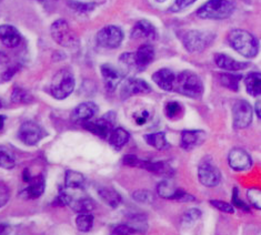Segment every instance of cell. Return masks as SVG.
I'll return each mask as SVG.
<instances>
[{
	"label": "cell",
	"instance_id": "obj_1",
	"mask_svg": "<svg viewBox=\"0 0 261 235\" xmlns=\"http://www.w3.org/2000/svg\"><path fill=\"white\" fill-rule=\"evenodd\" d=\"M228 41L236 51L246 58H254L258 53L259 46L254 37L242 29H233L228 34Z\"/></svg>",
	"mask_w": 261,
	"mask_h": 235
},
{
	"label": "cell",
	"instance_id": "obj_2",
	"mask_svg": "<svg viewBox=\"0 0 261 235\" xmlns=\"http://www.w3.org/2000/svg\"><path fill=\"white\" fill-rule=\"evenodd\" d=\"M234 8V0H209L199 8L197 15L201 19L222 20L231 16Z\"/></svg>",
	"mask_w": 261,
	"mask_h": 235
},
{
	"label": "cell",
	"instance_id": "obj_3",
	"mask_svg": "<svg viewBox=\"0 0 261 235\" xmlns=\"http://www.w3.org/2000/svg\"><path fill=\"white\" fill-rule=\"evenodd\" d=\"M178 94L194 99L201 98L203 94V85L200 78L191 71H184L176 77L175 89Z\"/></svg>",
	"mask_w": 261,
	"mask_h": 235
},
{
	"label": "cell",
	"instance_id": "obj_4",
	"mask_svg": "<svg viewBox=\"0 0 261 235\" xmlns=\"http://www.w3.org/2000/svg\"><path fill=\"white\" fill-rule=\"evenodd\" d=\"M50 33L53 39L60 45L61 47L67 49H77L79 46V38L73 32L66 20L59 19L55 21L51 26Z\"/></svg>",
	"mask_w": 261,
	"mask_h": 235
},
{
	"label": "cell",
	"instance_id": "obj_5",
	"mask_svg": "<svg viewBox=\"0 0 261 235\" xmlns=\"http://www.w3.org/2000/svg\"><path fill=\"white\" fill-rule=\"evenodd\" d=\"M74 77L70 71L60 70L54 76L50 83V94L58 100L69 97L74 89Z\"/></svg>",
	"mask_w": 261,
	"mask_h": 235
},
{
	"label": "cell",
	"instance_id": "obj_6",
	"mask_svg": "<svg viewBox=\"0 0 261 235\" xmlns=\"http://www.w3.org/2000/svg\"><path fill=\"white\" fill-rule=\"evenodd\" d=\"M214 40V35L210 33L190 30L182 36V42L185 48L191 53H198L203 51L204 49Z\"/></svg>",
	"mask_w": 261,
	"mask_h": 235
},
{
	"label": "cell",
	"instance_id": "obj_7",
	"mask_svg": "<svg viewBox=\"0 0 261 235\" xmlns=\"http://www.w3.org/2000/svg\"><path fill=\"white\" fill-rule=\"evenodd\" d=\"M122 162L125 165L145 169L151 173H156V174L166 175L171 173V169L165 162H163V161H159V162H151V161L141 160L139 158H137L136 156H133V154H127V156L123 157Z\"/></svg>",
	"mask_w": 261,
	"mask_h": 235
},
{
	"label": "cell",
	"instance_id": "obj_8",
	"mask_svg": "<svg viewBox=\"0 0 261 235\" xmlns=\"http://www.w3.org/2000/svg\"><path fill=\"white\" fill-rule=\"evenodd\" d=\"M233 127L237 129L248 128L252 122L253 109L251 104L246 100H238L232 108Z\"/></svg>",
	"mask_w": 261,
	"mask_h": 235
},
{
	"label": "cell",
	"instance_id": "obj_9",
	"mask_svg": "<svg viewBox=\"0 0 261 235\" xmlns=\"http://www.w3.org/2000/svg\"><path fill=\"white\" fill-rule=\"evenodd\" d=\"M123 40V33L116 26H107L102 28L97 35L98 45L102 48L116 49L121 45Z\"/></svg>",
	"mask_w": 261,
	"mask_h": 235
},
{
	"label": "cell",
	"instance_id": "obj_10",
	"mask_svg": "<svg viewBox=\"0 0 261 235\" xmlns=\"http://www.w3.org/2000/svg\"><path fill=\"white\" fill-rule=\"evenodd\" d=\"M43 137H45V131L40 126L33 121L23 122L19 128V132H18V138L27 145L37 144Z\"/></svg>",
	"mask_w": 261,
	"mask_h": 235
},
{
	"label": "cell",
	"instance_id": "obj_11",
	"mask_svg": "<svg viewBox=\"0 0 261 235\" xmlns=\"http://www.w3.org/2000/svg\"><path fill=\"white\" fill-rule=\"evenodd\" d=\"M157 193L163 199L177 201H194V196L189 195L184 190L179 189L171 180H164L157 187Z\"/></svg>",
	"mask_w": 261,
	"mask_h": 235
},
{
	"label": "cell",
	"instance_id": "obj_12",
	"mask_svg": "<svg viewBox=\"0 0 261 235\" xmlns=\"http://www.w3.org/2000/svg\"><path fill=\"white\" fill-rule=\"evenodd\" d=\"M198 178L199 181L208 188L217 187L221 181V174L218 168L207 162H203L199 166Z\"/></svg>",
	"mask_w": 261,
	"mask_h": 235
},
{
	"label": "cell",
	"instance_id": "obj_13",
	"mask_svg": "<svg viewBox=\"0 0 261 235\" xmlns=\"http://www.w3.org/2000/svg\"><path fill=\"white\" fill-rule=\"evenodd\" d=\"M230 168L234 171H247L251 168L252 160L249 154L242 149H233L228 156Z\"/></svg>",
	"mask_w": 261,
	"mask_h": 235
},
{
	"label": "cell",
	"instance_id": "obj_14",
	"mask_svg": "<svg viewBox=\"0 0 261 235\" xmlns=\"http://www.w3.org/2000/svg\"><path fill=\"white\" fill-rule=\"evenodd\" d=\"M83 127L101 139H109V135L114 130L113 122L108 120L107 118H102V119L96 121H85L83 122Z\"/></svg>",
	"mask_w": 261,
	"mask_h": 235
},
{
	"label": "cell",
	"instance_id": "obj_15",
	"mask_svg": "<svg viewBox=\"0 0 261 235\" xmlns=\"http://www.w3.org/2000/svg\"><path fill=\"white\" fill-rule=\"evenodd\" d=\"M151 91L150 85L146 81L141 79H128L127 81L123 83L121 88V97L122 99H127L132 96L137 95H146Z\"/></svg>",
	"mask_w": 261,
	"mask_h": 235
},
{
	"label": "cell",
	"instance_id": "obj_16",
	"mask_svg": "<svg viewBox=\"0 0 261 235\" xmlns=\"http://www.w3.org/2000/svg\"><path fill=\"white\" fill-rule=\"evenodd\" d=\"M100 70L102 78L105 80L106 89L110 92H114L117 89V86L121 82L123 73L119 70H117L114 66H111L109 64L102 65Z\"/></svg>",
	"mask_w": 261,
	"mask_h": 235
},
{
	"label": "cell",
	"instance_id": "obj_17",
	"mask_svg": "<svg viewBox=\"0 0 261 235\" xmlns=\"http://www.w3.org/2000/svg\"><path fill=\"white\" fill-rule=\"evenodd\" d=\"M137 70H144L154 59V49L150 45H142L134 53Z\"/></svg>",
	"mask_w": 261,
	"mask_h": 235
},
{
	"label": "cell",
	"instance_id": "obj_18",
	"mask_svg": "<svg viewBox=\"0 0 261 235\" xmlns=\"http://www.w3.org/2000/svg\"><path fill=\"white\" fill-rule=\"evenodd\" d=\"M176 77L177 76H175V73L169 69H160L153 73L152 80L160 89L165 91H173V89H175Z\"/></svg>",
	"mask_w": 261,
	"mask_h": 235
},
{
	"label": "cell",
	"instance_id": "obj_19",
	"mask_svg": "<svg viewBox=\"0 0 261 235\" xmlns=\"http://www.w3.org/2000/svg\"><path fill=\"white\" fill-rule=\"evenodd\" d=\"M98 112V108L94 102H84L73 110L71 114L72 120L76 122H85L89 121L94 118Z\"/></svg>",
	"mask_w": 261,
	"mask_h": 235
},
{
	"label": "cell",
	"instance_id": "obj_20",
	"mask_svg": "<svg viewBox=\"0 0 261 235\" xmlns=\"http://www.w3.org/2000/svg\"><path fill=\"white\" fill-rule=\"evenodd\" d=\"M0 41L6 47L14 48L20 43L21 36L14 26L4 24V26H0Z\"/></svg>",
	"mask_w": 261,
	"mask_h": 235
},
{
	"label": "cell",
	"instance_id": "obj_21",
	"mask_svg": "<svg viewBox=\"0 0 261 235\" xmlns=\"http://www.w3.org/2000/svg\"><path fill=\"white\" fill-rule=\"evenodd\" d=\"M132 37L135 39H147L154 40L157 37L156 28L147 20H140L135 24Z\"/></svg>",
	"mask_w": 261,
	"mask_h": 235
},
{
	"label": "cell",
	"instance_id": "obj_22",
	"mask_svg": "<svg viewBox=\"0 0 261 235\" xmlns=\"http://www.w3.org/2000/svg\"><path fill=\"white\" fill-rule=\"evenodd\" d=\"M215 63L219 68H221L222 70L226 71H239L246 69L248 67L247 64L234 60L233 58L223 53H217L215 55Z\"/></svg>",
	"mask_w": 261,
	"mask_h": 235
},
{
	"label": "cell",
	"instance_id": "obj_23",
	"mask_svg": "<svg viewBox=\"0 0 261 235\" xmlns=\"http://www.w3.org/2000/svg\"><path fill=\"white\" fill-rule=\"evenodd\" d=\"M45 178L43 175L39 174L33 177L28 182V187L26 188V193L29 199L35 200L38 199L45 192Z\"/></svg>",
	"mask_w": 261,
	"mask_h": 235
},
{
	"label": "cell",
	"instance_id": "obj_24",
	"mask_svg": "<svg viewBox=\"0 0 261 235\" xmlns=\"http://www.w3.org/2000/svg\"><path fill=\"white\" fill-rule=\"evenodd\" d=\"M86 179L82 173L68 170L65 177V188L68 190H78L84 191Z\"/></svg>",
	"mask_w": 261,
	"mask_h": 235
},
{
	"label": "cell",
	"instance_id": "obj_25",
	"mask_svg": "<svg viewBox=\"0 0 261 235\" xmlns=\"http://www.w3.org/2000/svg\"><path fill=\"white\" fill-rule=\"evenodd\" d=\"M203 139V132L201 131H184L181 134V146L185 150H191L195 146L200 144Z\"/></svg>",
	"mask_w": 261,
	"mask_h": 235
},
{
	"label": "cell",
	"instance_id": "obj_26",
	"mask_svg": "<svg viewBox=\"0 0 261 235\" xmlns=\"http://www.w3.org/2000/svg\"><path fill=\"white\" fill-rule=\"evenodd\" d=\"M129 141V133L122 128H116L109 135V143L116 150H120Z\"/></svg>",
	"mask_w": 261,
	"mask_h": 235
},
{
	"label": "cell",
	"instance_id": "obj_27",
	"mask_svg": "<svg viewBox=\"0 0 261 235\" xmlns=\"http://www.w3.org/2000/svg\"><path fill=\"white\" fill-rule=\"evenodd\" d=\"M245 85L247 92L252 97L261 96V73H249L245 79Z\"/></svg>",
	"mask_w": 261,
	"mask_h": 235
},
{
	"label": "cell",
	"instance_id": "obj_28",
	"mask_svg": "<svg viewBox=\"0 0 261 235\" xmlns=\"http://www.w3.org/2000/svg\"><path fill=\"white\" fill-rule=\"evenodd\" d=\"M98 194L108 207L113 208V209H116L119 207L122 202L121 195L118 192H116V191L113 189L102 188L98 191Z\"/></svg>",
	"mask_w": 261,
	"mask_h": 235
},
{
	"label": "cell",
	"instance_id": "obj_29",
	"mask_svg": "<svg viewBox=\"0 0 261 235\" xmlns=\"http://www.w3.org/2000/svg\"><path fill=\"white\" fill-rule=\"evenodd\" d=\"M145 140L149 145L154 148V149H157V150H165L169 148V143H168L164 132L147 134V135H145Z\"/></svg>",
	"mask_w": 261,
	"mask_h": 235
},
{
	"label": "cell",
	"instance_id": "obj_30",
	"mask_svg": "<svg viewBox=\"0 0 261 235\" xmlns=\"http://www.w3.org/2000/svg\"><path fill=\"white\" fill-rule=\"evenodd\" d=\"M16 159L14 153L7 146L0 145V168L10 170L15 168Z\"/></svg>",
	"mask_w": 261,
	"mask_h": 235
},
{
	"label": "cell",
	"instance_id": "obj_31",
	"mask_svg": "<svg viewBox=\"0 0 261 235\" xmlns=\"http://www.w3.org/2000/svg\"><path fill=\"white\" fill-rule=\"evenodd\" d=\"M218 79L220 84L225 86V88L231 91H238L241 76L232 75V73H221V75L218 76Z\"/></svg>",
	"mask_w": 261,
	"mask_h": 235
},
{
	"label": "cell",
	"instance_id": "obj_32",
	"mask_svg": "<svg viewBox=\"0 0 261 235\" xmlns=\"http://www.w3.org/2000/svg\"><path fill=\"white\" fill-rule=\"evenodd\" d=\"M95 218L90 213H79L76 218V226L80 232H89L94 226Z\"/></svg>",
	"mask_w": 261,
	"mask_h": 235
},
{
	"label": "cell",
	"instance_id": "obj_33",
	"mask_svg": "<svg viewBox=\"0 0 261 235\" xmlns=\"http://www.w3.org/2000/svg\"><path fill=\"white\" fill-rule=\"evenodd\" d=\"M165 113L168 119H177L182 114V106L176 101H170L166 104Z\"/></svg>",
	"mask_w": 261,
	"mask_h": 235
},
{
	"label": "cell",
	"instance_id": "obj_34",
	"mask_svg": "<svg viewBox=\"0 0 261 235\" xmlns=\"http://www.w3.org/2000/svg\"><path fill=\"white\" fill-rule=\"evenodd\" d=\"M11 101L14 103H29L33 101V97L26 90L15 88L11 95Z\"/></svg>",
	"mask_w": 261,
	"mask_h": 235
},
{
	"label": "cell",
	"instance_id": "obj_35",
	"mask_svg": "<svg viewBox=\"0 0 261 235\" xmlns=\"http://www.w3.org/2000/svg\"><path fill=\"white\" fill-rule=\"evenodd\" d=\"M247 196L253 208L261 210V189L259 188L249 189L247 192Z\"/></svg>",
	"mask_w": 261,
	"mask_h": 235
},
{
	"label": "cell",
	"instance_id": "obj_36",
	"mask_svg": "<svg viewBox=\"0 0 261 235\" xmlns=\"http://www.w3.org/2000/svg\"><path fill=\"white\" fill-rule=\"evenodd\" d=\"M133 199L139 203L150 204L153 202V194L148 190H138L134 192Z\"/></svg>",
	"mask_w": 261,
	"mask_h": 235
},
{
	"label": "cell",
	"instance_id": "obj_37",
	"mask_svg": "<svg viewBox=\"0 0 261 235\" xmlns=\"http://www.w3.org/2000/svg\"><path fill=\"white\" fill-rule=\"evenodd\" d=\"M201 212L197 209H191L188 212H186L182 216V224L184 225H190L194 223V222L198 221L200 219Z\"/></svg>",
	"mask_w": 261,
	"mask_h": 235
},
{
	"label": "cell",
	"instance_id": "obj_38",
	"mask_svg": "<svg viewBox=\"0 0 261 235\" xmlns=\"http://www.w3.org/2000/svg\"><path fill=\"white\" fill-rule=\"evenodd\" d=\"M210 204L214 208L218 209L219 211H221V212L229 213V214H231V213L234 212V209H233L232 204H229L227 202H223V201H220V200H211Z\"/></svg>",
	"mask_w": 261,
	"mask_h": 235
},
{
	"label": "cell",
	"instance_id": "obj_39",
	"mask_svg": "<svg viewBox=\"0 0 261 235\" xmlns=\"http://www.w3.org/2000/svg\"><path fill=\"white\" fill-rule=\"evenodd\" d=\"M137 230L130 224H119L113 230V235H134Z\"/></svg>",
	"mask_w": 261,
	"mask_h": 235
},
{
	"label": "cell",
	"instance_id": "obj_40",
	"mask_svg": "<svg viewBox=\"0 0 261 235\" xmlns=\"http://www.w3.org/2000/svg\"><path fill=\"white\" fill-rule=\"evenodd\" d=\"M238 193H239L238 189L234 188L232 191V205L234 208H238L239 210H241V211H244V212H250L249 207H248L244 201L240 200Z\"/></svg>",
	"mask_w": 261,
	"mask_h": 235
},
{
	"label": "cell",
	"instance_id": "obj_41",
	"mask_svg": "<svg viewBox=\"0 0 261 235\" xmlns=\"http://www.w3.org/2000/svg\"><path fill=\"white\" fill-rule=\"evenodd\" d=\"M69 6L73 10L82 12V14H84V12H89L95 8L94 4H83V3H77V2H74V3L70 2Z\"/></svg>",
	"mask_w": 261,
	"mask_h": 235
},
{
	"label": "cell",
	"instance_id": "obj_42",
	"mask_svg": "<svg viewBox=\"0 0 261 235\" xmlns=\"http://www.w3.org/2000/svg\"><path fill=\"white\" fill-rule=\"evenodd\" d=\"M9 189L4 182H0V209L4 208L9 200Z\"/></svg>",
	"mask_w": 261,
	"mask_h": 235
},
{
	"label": "cell",
	"instance_id": "obj_43",
	"mask_svg": "<svg viewBox=\"0 0 261 235\" xmlns=\"http://www.w3.org/2000/svg\"><path fill=\"white\" fill-rule=\"evenodd\" d=\"M195 2H196V0H176L175 4L171 6L170 11H172V12L180 11V10L185 9V8H187L188 6H190L191 4H194Z\"/></svg>",
	"mask_w": 261,
	"mask_h": 235
},
{
	"label": "cell",
	"instance_id": "obj_44",
	"mask_svg": "<svg viewBox=\"0 0 261 235\" xmlns=\"http://www.w3.org/2000/svg\"><path fill=\"white\" fill-rule=\"evenodd\" d=\"M149 119H150V113H149L147 110H142L139 113H137L135 115V121L138 126L145 125V123L149 121Z\"/></svg>",
	"mask_w": 261,
	"mask_h": 235
},
{
	"label": "cell",
	"instance_id": "obj_45",
	"mask_svg": "<svg viewBox=\"0 0 261 235\" xmlns=\"http://www.w3.org/2000/svg\"><path fill=\"white\" fill-rule=\"evenodd\" d=\"M17 68H10V69L9 70H7V71H6L5 73H4V76H3V78L5 79V80H9L12 76H14L15 75V73L17 72Z\"/></svg>",
	"mask_w": 261,
	"mask_h": 235
},
{
	"label": "cell",
	"instance_id": "obj_46",
	"mask_svg": "<svg viewBox=\"0 0 261 235\" xmlns=\"http://www.w3.org/2000/svg\"><path fill=\"white\" fill-rule=\"evenodd\" d=\"M10 226L7 223H0V235H8Z\"/></svg>",
	"mask_w": 261,
	"mask_h": 235
},
{
	"label": "cell",
	"instance_id": "obj_47",
	"mask_svg": "<svg viewBox=\"0 0 261 235\" xmlns=\"http://www.w3.org/2000/svg\"><path fill=\"white\" fill-rule=\"evenodd\" d=\"M254 109H256L257 115L261 119V99H259V100L256 102V106H254Z\"/></svg>",
	"mask_w": 261,
	"mask_h": 235
},
{
	"label": "cell",
	"instance_id": "obj_48",
	"mask_svg": "<svg viewBox=\"0 0 261 235\" xmlns=\"http://www.w3.org/2000/svg\"><path fill=\"white\" fill-rule=\"evenodd\" d=\"M7 61H8L7 55H6L3 52H0V66H2L3 64H5V63H7Z\"/></svg>",
	"mask_w": 261,
	"mask_h": 235
},
{
	"label": "cell",
	"instance_id": "obj_49",
	"mask_svg": "<svg viewBox=\"0 0 261 235\" xmlns=\"http://www.w3.org/2000/svg\"><path fill=\"white\" fill-rule=\"evenodd\" d=\"M5 121H6V116L5 115H0V130L4 128Z\"/></svg>",
	"mask_w": 261,
	"mask_h": 235
},
{
	"label": "cell",
	"instance_id": "obj_50",
	"mask_svg": "<svg viewBox=\"0 0 261 235\" xmlns=\"http://www.w3.org/2000/svg\"><path fill=\"white\" fill-rule=\"evenodd\" d=\"M158 3H164V2H166V0H157Z\"/></svg>",
	"mask_w": 261,
	"mask_h": 235
},
{
	"label": "cell",
	"instance_id": "obj_51",
	"mask_svg": "<svg viewBox=\"0 0 261 235\" xmlns=\"http://www.w3.org/2000/svg\"><path fill=\"white\" fill-rule=\"evenodd\" d=\"M2 107H3V103H2V101H0V109H2Z\"/></svg>",
	"mask_w": 261,
	"mask_h": 235
},
{
	"label": "cell",
	"instance_id": "obj_52",
	"mask_svg": "<svg viewBox=\"0 0 261 235\" xmlns=\"http://www.w3.org/2000/svg\"><path fill=\"white\" fill-rule=\"evenodd\" d=\"M38 2H43V0H38Z\"/></svg>",
	"mask_w": 261,
	"mask_h": 235
}]
</instances>
